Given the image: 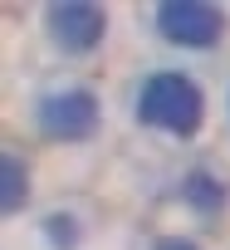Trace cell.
<instances>
[{
    "label": "cell",
    "instance_id": "2",
    "mask_svg": "<svg viewBox=\"0 0 230 250\" xmlns=\"http://www.w3.org/2000/svg\"><path fill=\"white\" fill-rule=\"evenodd\" d=\"M220 10L206 5V0H176V5H162L157 10V30L172 40V44H186V49H211L220 40Z\"/></svg>",
    "mask_w": 230,
    "mask_h": 250
},
{
    "label": "cell",
    "instance_id": "3",
    "mask_svg": "<svg viewBox=\"0 0 230 250\" xmlns=\"http://www.w3.org/2000/svg\"><path fill=\"white\" fill-rule=\"evenodd\" d=\"M39 128L59 143H78L98 128V98L83 93V88H64V93H49L39 103Z\"/></svg>",
    "mask_w": 230,
    "mask_h": 250
},
{
    "label": "cell",
    "instance_id": "1",
    "mask_svg": "<svg viewBox=\"0 0 230 250\" xmlns=\"http://www.w3.org/2000/svg\"><path fill=\"white\" fill-rule=\"evenodd\" d=\"M201 113H206V98L201 88L186 79V74H152L137 93V118L152 123L162 133H176V138H191L201 128Z\"/></svg>",
    "mask_w": 230,
    "mask_h": 250
},
{
    "label": "cell",
    "instance_id": "7",
    "mask_svg": "<svg viewBox=\"0 0 230 250\" xmlns=\"http://www.w3.org/2000/svg\"><path fill=\"white\" fill-rule=\"evenodd\" d=\"M157 250H196V245H191V240H162Z\"/></svg>",
    "mask_w": 230,
    "mask_h": 250
},
{
    "label": "cell",
    "instance_id": "4",
    "mask_svg": "<svg viewBox=\"0 0 230 250\" xmlns=\"http://www.w3.org/2000/svg\"><path fill=\"white\" fill-rule=\"evenodd\" d=\"M44 25H49V40L64 49V54H88L103 35H108V20H103V10L98 5H49V15H44Z\"/></svg>",
    "mask_w": 230,
    "mask_h": 250
},
{
    "label": "cell",
    "instance_id": "5",
    "mask_svg": "<svg viewBox=\"0 0 230 250\" xmlns=\"http://www.w3.org/2000/svg\"><path fill=\"white\" fill-rule=\"evenodd\" d=\"M186 201L201 206V211H215V206L225 201V187H220L215 177H206V172H191V177H186Z\"/></svg>",
    "mask_w": 230,
    "mask_h": 250
},
{
    "label": "cell",
    "instance_id": "6",
    "mask_svg": "<svg viewBox=\"0 0 230 250\" xmlns=\"http://www.w3.org/2000/svg\"><path fill=\"white\" fill-rule=\"evenodd\" d=\"M25 206V167L20 157H5V211H20Z\"/></svg>",
    "mask_w": 230,
    "mask_h": 250
}]
</instances>
